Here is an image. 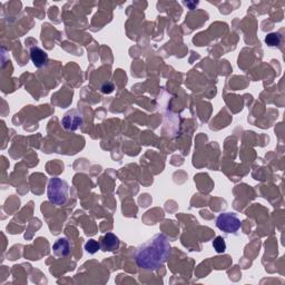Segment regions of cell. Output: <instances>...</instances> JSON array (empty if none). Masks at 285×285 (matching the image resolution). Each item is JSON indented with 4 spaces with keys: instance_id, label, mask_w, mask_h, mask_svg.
I'll list each match as a JSON object with an SVG mask.
<instances>
[{
    "instance_id": "277c9868",
    "label": "cell",
    "mask_w": 285,
    "mask_h": 285,
    "mask_svg": "<svg viewBox=\"0 0 285 285\" xmlns=\"http://www.w3.org/2000/svg\"><path fill=\"white\" fill-rule=\"evenodd\" d=\"M82 123H84L82 115L76 109L69 110L61 119V125L66 130H76L82 125Z\"/></svg>"
},
{
    "instance_id": "ba28073f",
    "label": "cell",
    "mask_w": 285,
    "mask_h": 285,
    "mask_svg": "<svg viewBox=\"0 0 285 285\" xmlns=\"http://www.w3.org/2000/svg\"><path fill=\"white\" fill-rule=\"evenodd\" d=\"M281 41H282V37L280 34H276V32H271L265 37V43L270 47H278L280 46Z\"/></svg>"
},
{
    "instance_id": "52a82bcc",
    "label": "cell",
    "mask_w": 285,
    "mask_h": 285,
    "mask_svg": "<svg viewBox=\"0 0 285 285\" xmlns=\"http://www.w3.org/2000/svg\"><path fill=\"white\" fill-rule=\"evenodd\" d=\"M121 242L116 235L113 233H107L101 238V250L104 252H114L116 251Z\"/></svg>"
},
{
    "instance_id": "8fae6325",
    "label": "cell",
    "mask_w": 285,
    "mask_h": 285,
    "mask_svg": "<svg viewBox=\"0 0 285 285\" xmlns=\"http://www.w3.org/2000/svg\"><path fill=\"white\" fill-rule=\"evenodd\" d=\"M113 90H114V85L111 84V82H106V84L102 86V92L104 94H110V93H113Z\"/></svg>"
},
{
    "instance_id": "9c48e42d",
    "label": "cell",
    "mask_w": 285,
    "mask_h": 285,
    "mask_svg": "<svg viewBox=\"0 0 285 285\" xmlns=\"http://www.w3.org/2000/svg\"><path fill=\"white\" fill-rule=\"evenodd\" d=\"M213 247L217 253H224L226 251V243L225 239L223 236H217L215 239L213 241Z\"/></svg>"
},
{
    "instance_id": "7a4b0ae2",
    "label": "cell",
    "mask_w": 285,
    "mask_h": 285,
    "mask_svg": "<svg viewBox=\"0 0 285 285\" xmlns=\"http://www.w3.org/2000/svg\"><path fill=\"white\" fill-rule=\"evenodd\" d=\"M47 196L53 205L59 206L67 203L69 196V186L67 181L59 179V177H52L49 180Z\"/></svg>"
},
{
    "instance_id": "8992f818",
    "label": "cell",
    "mask_w": 285,
    "mask_h": 285,
    "mask_svg": "<svg viewBox=\"0 0 285 285\" xmlns=\"http://www.w3.org/2000/svg\"><path fill=\"white\" fill-rule=\"evenodd\" d=\"M70 251H72V244L66 237L58 238L52 245V253L57 258H65L69 255Z\"/></svg>"
},
{
    "instance_id": "6da1fadb",
    "label": "cell",
    "mask_w": 285,
    "mask_h": 285,
    "mask_svg": "<svg viewBox=\"0 0 285 285\" xmlns=\"http://www.w3.org/2000/svg\"><path fill=\"white\" fill-rule=\"evenodd\" d=\"M171 250L168 238L164 234H156L136 250V264L145 271L158 270L167 261Z\"/></svg>"
},
{
    "instance_id": "5b68a950",
    "label": "cell",
    "mask_w": 285,
    "mask_h": 285,
    "mask_svg": "<svg viewBox=\"0 0 285 285\" xmlns=\"http://www.w3.org/2000/svg\"><path fill=\"white\" fill-rule=\"evenodd\" d=\"M30 59L34 63L36 68H43L45 66L48 65V55L47 52L41 49L40 47H31L30 51Z\"/></svg>"
},
{
    "instance_id": "3957f363",
    "label": "cell",
    "mask_w": 285,
    "mask_h": 285,
    "mask_svg": "<svg viewBox=\"0 0 285 285\" xmlns=\"http://www.w3.org/2000/svg\"><path fill=\"white\" fill-rule=\"evenodd\" d=\"M216 226L227 234H235L241 229V221L234 213H223L216 218Z\"/></svg>"
},
{
    "instance_id": "30bf717a",
    "label": "cell",
    "mask_w": 285,
    "mask_h": 285,
    "mask_svg": "<svg viewBox=\"0 0 285 285\" xmlns=\"http://www.w3.org/2000/svg\"><path fill=\"white\" fill-rule=\"evenodd\" d=\"M85 250L88 252L89 254H95L98 250H101V243H98L95 239H89V241L85 244Z\"/></svg>"
}]
</instances>
